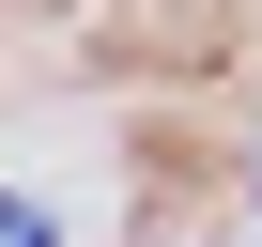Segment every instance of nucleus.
<instances>
[{
  "label": "nucleus",
  "instance_id": "1",
  "mask_svg": "<svg viewBox=\"0 0 262 247\" xmlns=\"http://www.w3.org/2000/svg\"><path fill=\"white\" fill-rule=\"evenodd\" d=\"M0 247H62V232H47V201H16V186H0Z\"/></svg>",
  "mask_w": 262,
  "mask_h": 247
}]
</instances>
